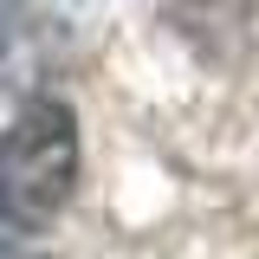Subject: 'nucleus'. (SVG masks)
<instances>
[{
  "label": "nucleus",
  "mask_w": 259,
  "mask_h": 259,
  "mask_svg": "<svg viewBox=\"0 0 259 259\" xmlns=\"http://www.w3.org/2000/svg\"><path fill=\"white\" fill-rule=\"evenodd\" d=\"M71 175H78V130H71V110L39 97L26 104L13 130L0 136V207H7V227L13 233H39L65 207L71 194Z\"/></svg>",
  "instance_id": "nucleus-1"
},
{
  "label": "nucleus",
  "mask_w": 259,
  "mask_h": 259,
  "mask_svg": "<svg viewBox=\"0 0 259 259\" xmlns=\"http://www.w3.org/2000/svg\"><path fill=\"white\" fill-rule=\"evenodd\" d=\"M7 233H13V227H7V207H0V240H7Z\"/></svg>",
  "instance_id": "nucleus-2"
}]
</instances>
